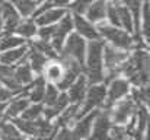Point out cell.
<instances>
[{
  "label": "cell",
  "instance_id": "1",
  "mask_svg": "<svg viewBox=\"0 0 150 140\" xmlns=\"http://www.w3.org/2000/svg\"><path fill=\"white\" fill-rule=\"evenodd\" d=\"M149 48H134L120 66L118 75L125 77L131 86H149Z\"/></svg>",
  "mask_w": 150,
  "mask_h": 140
},
{
  "label": "cell",
  "instance_id": "2",
  "mask_svg": "<svg viewBox=\"0 0 150 140\" xmlns=\"http://www.w3.org/2000/svg\"><path fill=\"white\" fill-rule=\"evenodd\" d=\"M103 44H105V41L102 38L92 40V41L86 43V55H85L83 73L86 75L89 85L103 82V60H102Z\"/></svg>",
  "mask_w": 150,
  "mask_h": 140
},
{
  "label": "cell",
  "instance_id": "3",
  "mask_svg": "<svg viewBox=\"0 0 150 140\" xmlns=\"http://www.w3.org/2000/svg\"><path fill=\"white\" fill-rule=\"evenodd\" d=\"M96 29L99 32L100 38L111 45L127 50V51H131V50L136 48L134 38L130 32H127V31H124L118 26H114V25L108 23L106 21L96 23Z\"/></svg>",
  "mask_w": 150,
  "mask_h": 140
},
{
  "label": "cell",
  "instance_id": "4",
  "mask_svg": "<svg viewBox=\"0 0 150 140\" xmlns=\"http://www.w3.org/2000/svg\"><path fill=\"white\" fill-rule=\"evenodd\" d=\"M130 51L114 47L108 43L103 44V53H102V60H103V83L106 85L111 79L120 76L118 70L120 66L125 61L128 57Z\"/></svg>",
  "mask_w": 150,
  "mask_h": 140
},
{
  "label": "cell",
  "instance_id": "5",
  "mask_svg": "<svg viewBox=\"0 0 150 140\" xmlns=\"http://www.w3.org/2000/svg\"><path fill=\"white\" fill-rule=\"evenodd\" d=\"M108 23L118 26L133 35L134 32V21L130 9L122 4L120 0H108L106 4V19Z\"/></svg>",
  "mask_w": 150,
  "mask_h": 140
},
{
  "label": "cell",
  "instance_id": "6",
  "mask_svg": "<svg viewBox=\"0 0 150 140\" xmlns=\"http://www.w3.org/2000/svg\"><path fill=\"white\" fill-rule=\"evenodd\" d=\"M105 96H106V85L103 82L89 85L88 91L85 93V98H83V101H82V104L79 107L76 120H79L80 117H83L85 114H88L92 109L100 108L103 101H105Z\"/></svg>",
  "mask_w": 150,
  "mask_h": 140
},
{
  "label": "cell",
  "instance_id": "7",
  "mask_svg": "<svg viewBox=\"0 0 150 140\" xmlns=\"http://www.w3.org/2000/svg\"><path fill=\"white\" fill-rule=\"evenodd\" d=\"M86 40L83 37H80L77 32L71 31L64 44H63V48L60 51V55L63 57H69L74 61H77L82 67L85 66V55H86Z\"/></svg>",
  "mask_w": 150,
  "mask_h": 140
},
{
  "label": "cell",
  "instance_id": "8",
  "mask_svg": "<svg viewBox=\"0 0 150 140\" xmlns=\"http://www.w3.org/2000/svg\"><path fill=\"white\" fill-rule=\"evenodd\" d=\"M130 88H131V83L122 76H117V77L111 79L106 83V96H105V101L100 108L108 111L117 101L125 98L130 93Z\"/></svg>",
  "mask_w": 150,
  "mask_h": 140
},
{
  "label": "cell",
  "instance_id": "9",
  "mask_svg": "<svg viewBox=\"0 0 150 140\" xmlns=\"http://www.w3.org/2000/svg\"><path fill=\"white\" fill-rule=\"evenodd\" d=\"M137 109V104L133 101V98L130 95H127L125 98L117 101L109 109V117L112 124H127L136 114Z\"/></svg>",
  "mask_w": 150,
  "mask_h": 140
},
{
  "label": "cell",
  "instance_id": "10",
  "mask_svg": "<svg viewBox=\"0 0 150 140\" xmlns=\"http://www.w3.org/2000/svg\"><path fill=\"white\" fill-rule=\"evenodd\" d=\"M73 31V18H71V13L67 10L66 15L55 23V31H54V35L51 38V45L54 47V50L60 54L63 44L67 38V35Z\"/></svg>",
  "mask_w": 150,
  "mask_h": 140
},
{
  "label": "cell",
  "instance_id": "11",
  "mask_svg": "<svg viewBox=\"0 0 150 140\" xmlns=\"http://www.w3.org/2000/svg\"><path fill=\"white\" fill-rule=\"evenodd\" d=\"M111 126H112V121H111L109 112L106 109L99 108V111L93 120L92 130H91L88 140H108Z\"/></svg>",
  "mask_w": 150,
  "mask_h": 140
},
{
  "label": "cell",
  "instance_id": "12",
  "mask_svg": "<svg viewBox=\"0 0 150 140\" xmlns=\"http://www.w3.org/2000/svg\"><path fill=\"white\" fill-rule=\"evenodd\" d=\"M0 13H1V19H3L4 35L12 34L15 31V28L18 26V23L21 22L22 16L19 15V12L15 9V6L9 0H0Z\"/></svg>",
  "mask_w": 150,
  "mask_h": 140
},
{
  "label": "cell",
  "instance_id": "13",
  "mask_svg": "<svg viewBox=\"0 0 150 140\" xmlns=\"http://www.w3.org/2000/svg\"><path fill=\"white\" fill-rule=\"evenodd\" d=\"M73 31L77 32L80 37H83L86 41H92V40H99L100 35L96 29V25L92 23L91 21H88L85 16L82 15H73Z\"/></svg>",
  "mask_w": 150,
  "mask_h": 140
},
{
  "label": "cell",
  "instance_id": "14",
  "mask_svg": "<svg viewBox=\"0 0 150 140\" xmlns=\"http://www.w3.org/2000/svg\"><path fill=\"white\" fill-rule=\"evenodd\" d=\"M99 108L98 109H92L89 111L88 114H85L83 117H80L79 120L74 121V124L70 127L76 140H88L89 134H91V130H92V124H93V120L98 114Z\"/></svg>",
  "mask_w": 150,
  "mask_h": 140
},
{
  "label": "cell",
  "instance_id": "15",
  "mask_svg": "<svg viewBox=\"0 0 150 140\" xmlns=\"http://www.w3.org/2000/svg\"><path fill=\"white\" fill-rule=\"evenodd\" d=\"M88 79H86V75L85 73H80L74 82L69 86V89L66 91L67 93V98H69V102L70 104H82L83 98H85V93L88 91Z\"/></svg>",
  "mask_w": 150,
  "mask_h": 140
},
{
  "label": "cell",
  "instance_id": "16",
  "mask_svg": "<svg viewBox=\"0 0 150 140\" xmlns=\"http://www.w3.org/2000/svg\"><path fill=\"white\" fill-rule=\"evenodd\" d=\"M34 77H35V75H34V72H32V69H31V66H29V63H28L26 58L13 66L12 79H13V82L19 88H23V86L29 85L34 80Z\"/></svg>",
  "mask_w": 150,
  "mask_h": 140
},
{
  "label": "cell",
  "instance_id": "17",
  "mask_svg": "<svg viewBox=\"0 0 150 140\" xmlns=\"http://www.w3.org/2000/svg\"><path fill=\"white\" fill-rule=\"evenodd\" d=\"M67 9L66 7H60V6H50L47 7L44 12H41L40 15L34 16L32 19L35 21V23L38 26H44V25H52L57 23L64 15H66Z\"/></svg>",
  "mask_w": 150,
  "mask_h": 140
},
{
  "label": "cell",
  "instance_id": "18",
  "mask_svg": "<svg viewBox=\"0 0 150 140\" xmlns=\"http://www.w3.org/2000/svg\"><path fill=\"white\" fill-rule=\"evenodd\" d=\"M28 51H29L28 43L21 47H16V48L0 51V63L7 64V66H15V64H18V63H21L22 60L26 58Z\"/></svg>",
  "mask_w": 150,
  "mask_h": 140
},
{
  "label": "cell",
  "instance_id": "19",
  "mask_svg": "<svg viewBox=\"0 0 150 140\" xmlns=\"http://www.w3.org/2000/svg\"><path fill=\"white\" fill-rule=\"evenodd\" d=\"M63 72H64V66H63V61L60 60V55H58V58H50L47 61L41 76L45 79V82H51L55 85L61 79Z\"/></svg>",
  "mask_w": 150,
  "mask_h": 140
},
{
  "label": "cell",
  "instance_id": "20",
  "mask_svg": "<svg viewBox=\"0 0 150 140\" xmlns=\"http://www.w3.org/2000/svg\"><path fill=\"white\" fill-rule=\"evenodd\" d=\"M69 104H70V102H69V98H67L66 91H61L60 95H58V98L55 99V102H54V104H51V105H48V107H44L42 117H44L45 120H48V121L55 120V118L61 114V111H63Z\"/></svg>",
  "mask_w": 150,
  "mask_h": 140
},
{
  "label": "cell",
  "instance_id": "21",
  "mask_svg": "<svg viewBox=\"0 0 150 140\" xmlns=\"http://www.w3.org/2000/svg\"><path fill=\"white\" fill-rule=\"evenodd\" d=\"M106 4H108V0H93L89 9L86 10L85 18L95 25L103 22L106 19Z\"/></svg>",
  "mask_w": 150,
  "mask_h": 140
},
{
  "label": "cell",
  "instance_id": "22",
  "mask_svg": "<svg viewBox=\"0 0 150 140\" xmlns=\"http://www.w3.org/2000/svg\"><path fill=\"white\" fill-rule=\"evenodd\" d=\"M45 83L47 82L42 76H35L34 80L26 85V98L29 99V102H42Z\"/></svg>",
  "mask_w": 150,
  "mask_h": 140
},
{
  "label": "cell",
  "instance_id": "23",
  "mask_svg": "<svg viewBox=\"0 0 150 140\" xmlns=\"http://www.w3.org/2000/svg\"><path fill=\"white\" fill-rule=\"evenodd\" d=\"M28 45H29V44H28ZM26 60H28V63H29V66H31L34 75H35V76H41V75H42V70H44V67H45V64H47V61H48L50 58H48L47 55H44L42 53L37 51L35 48L29 47Z\"/></svg>",
  "mask_w": 150,
  "mask_h": 140
},
{
  "label": "cell",
  "instance_id": "24",
  "mask_svg": "<svg viewBox=\"0 0 150 140\" xmlns=\"http://www.w3.org/2000/svg\"><path fill=\"white\" fill-rule=\"evenodd\" d=\"M37 31H38V25L35 23V21L32 18H22L21 22L18 23V26L15 28L13 34L28 40H32L37 37Z\"/></svg>",
  "mask_w": 150,
  "mask_h": 140
},
{
  "label": "cell",
  "instance_id": "25",
  "mask_svg": "<svg viewBox=\"0 0 150 140\" xmlns=\"http://www.w3.org/2000/svg\"><path fill=\"white\" fill-rule=\"evenodd\" d=\"M9 1L15 6V9L19 12L22 18H31L32 13L40 6L38 0H9Z\"/></svg>",
  "mask_w": 150,
  "mask_h": 140
},
{
  "label": "cell",
  "instance_id": "26",
  "mask_svg": "<svg viewBox=\"0 0 150 140\" xmlns=\"http://www.w3.org/2000/svg\"><path fill=\"white\" fill-rule=\"evenodd\" d=\"M23 137L12 121H0V140H22Z\"/></svg>",
  "mask_w": 150,
  "mask_h": 140
},
{
  "label": "cell",
  "instance_id": "27",
  "mask_svg": "<svg viewBox=\"0 0 150 140\" xmlns=\"http://www.w3.org/2000/svg\"><path fill=\"white\" fill-rule=\"evenodd\" d=\"M28 44L29 47H32V48H35L37 51H40V53H42L44 55H47L48 58H58V53L54 50V47L51 45V43L48 41H42V40H40V38H32V40H28Z\"/></svg>",
  "mask_w": 150,
  "mask_h": 140
},
{
  "label": "cell",
  "instance_id": "28",
  "mask_svg": "<svg viewBox=\"0 0 150 140\" xmlns=\"http://www.w3.org/2000/svg\"><path fill=\"white\" fill-rule=\"evenodd\" d=\"M139 31L140 37L144 43L149 44V0L143 1L142 12H140V21H139Z\"/></svg>",
  "mask_w": 150,
  "mask_h": 140
},
{
  "label": "cell",
  "instance_id": "29",
  "mask_svg": "<svg viewBox=\"0 0 150 140\" xmlns=\"http://www.w3.org/2000/svg\"><path fill=\"white\" fill-rule=\"evenodd\" d=\"M28 41L16 34H6L0 38V51H4V50H10V48H16V47H21L23 44H26Z\"/></svg>",
  "mask_w": 150,
  "mask_h": 140
},
{
  "label": "cell",
  "instance_id": "30",
  "mask_svg": "<svg viewBox=\"0 0 150 140\" xmlns=\"http://www.w3.org/2000/svg\"><path fill=\"white\" fill-rule=\"evenodd\" d=\"M108 140H133V136L125 124H112L109 129Z\"/></svg>",
  "mask_w": 150,
  "mask_h": 140
},
{
  "label": "cell",
  "instance_id": "31",
  "mask_svg": "<svg viewBox=\"0 0 150 140\" xmlns=\"http://www.w3.org/2000/svg\"><path fill=\"white\" fill-rule=\"evenodd\" d=\"M42 111H44V105L42 102H31L19 115L21 118L25 120H37L40 117H42Z\"/></svg>",
  "mask_w": 150,
  "mask_h": 140
},
{
  "label": "cell",
  "instance_id": "32",
  "mask_svg": "<svg viewBox=\"0 0 150 140\" xmlns=\"http://www.w3.org/2000/svg\"><path fill=\"white\" fill-rule=\"evenodd\" d=\"M92 1L93 0H71L66 6V9L70 13H73V15H82V16H85V13L89 9V6L92 4Z\"/></svg>",
  "mask_w": 150,
  "mask_h": 140
},
{
  "label": "cell",
  "instance_id": "33",
  "mask_svg": "<svg viewBox=\"0 0 150 140\" xmlns=\"http://www.w3.org/2000/svg\"><path fill=\"white\" fill-rule=\"evenodd\" d=\"M60 92H61V91H60L54 83L47 82V83H45V91H44V98H42V105H44V107H48L51 104H54L55 99L58 98Z\"/></svg>",
  "mask_w": 150,
  "mask_h": 140
},
{
  "label": "cell",
  "instance_id": "34",
  "mask_svg": "<svg viewBox=\"0 0 150 140\" xmlns=\"http://www.w3.org/2000/svg\"><path fill=\"white\" fill-rule=\"evenodd\" d=\"M54 31H55V23L38 26L37 38H40V40H42V41H48V43H51V38H52V35H54Z\"/></svg>",
  "mask_w": 150,
  "mask_h": 140
},
{
  "label": "cell",
  "instance_id": "35",
  "mask_svg": "<svg viewBox=\"0 0 150 140\" xmlns=\"http://www.w3.org/2000/svg\"><path fill=\"white\" fill-rule=\"evenodd\" d=\"M6 107H7V102H0V121L3 120V115H4Z\"/></svg>",
  "mask_w": 150,
  "mask_h": 140
},
{
  "label": "cell",
  "instance_id": "36",
  "mask_svg": "<svg viewBox=\"0 0 150 140\" xmlns=\"http://www.w3.org/2000/svg\"><path fill=\"white\" fill-rule=\"evenodd\" d=\"M4 35V28H3V19H1V13H0V38Z\"/></svg>",
  "mask_w": 150,
  "mask_h": 140
},
{
  "label": "cell",
  "instance_id": "37",
  "mask_svg": "<svg viewBox=\"0 0 150 140\" xmlns=\"http://www.w3.org/2000/svg\"><path fill=\"white\" fill-rule=\"evenodd\" d=\"M40 3H42V1H52V0H38Z\"/></svg>",
  "mask_w": 150,
  "mask_h": 140
},
{
  "label": "cell",
  "instance_id": "38",
  "mask_svg": "<svg viewBox=\"0 0 150 140\" xmlns=\"http://www.w3.org/2000/svg\"><path fill=\"white\" fill-rule=\"evenodd\" d=\"M22 140H32V139H29V137H23Z\"/></svg>",
  "mask_w": 150,
  "mask_h": 140
},
{
  "label": "cell",
  "instance_id": "39",
  "mask_svg": "<svg viewBox=\"0 0 150 140\" xmlns=\"http://www.w3.org/2000/svg\"><path fill=\"white\" fill-rule=\"evenodd\" d=\"M0 85H1V83H0Z\"/></svg>",
  "mask_w": 150,
  "mask_h": 140
}]
</instances>
